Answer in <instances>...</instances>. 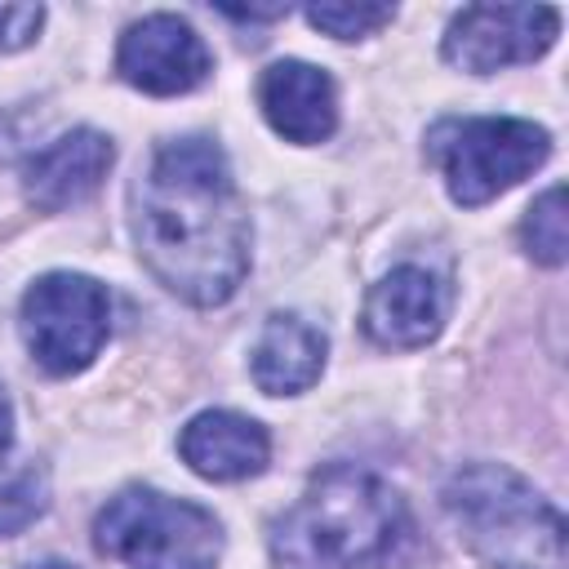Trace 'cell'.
<instances>
[{
	"instance_id": "6da1fadb",
	"label": "cell",
	"mask_w": 569,
	"mask_h": 569,
	"mask_svg": "<svg viewBox=\"0 0 569 569\" xmlns=\"http://www.w3.org/2000/svg\"><path fill=\"white\" fill-rule=\"evenodd\" d=\"M138 258L191 307L227 302L249 271V213L231 164L209 138L160 142L129 191Z\"/></svg>"
},
{
	"instance_id": "7a4b0ae2",
	"label": "cell",
	"mask_w": 569,
	"mask_h": 569,
	"mask_svg": "<svg viewBox=\"0 0 569 569\" xmlns=\"http://www.w3.org/2000/svg\"><path fill=\"white\" fill-rule=\"evenodd\" d=\"M409 538L405 498L365 467H325L302 498L271 520L276 569H373Z\"/></svg>"
},
{
	"instance_id": "3957f363",
	"label": "cell",
	"mask_w": 569,
	"mask_h": 569,
	"mask_svg": "<svg viewBox=\"0 0 569 569\" xmlns=\"http://www.w3.org/2000/svg\"><path fill=\"white\" fill-rule=\"evenodd\" d=\"M445 516L489 569H565V516L520 471L467 462L440 489Z\"/></svg>"
},
{
	"instance_id": "277c9868",
	"label": "cell",
	"mask_w": 569,
	"mask_h": 569,
	"mask_svg": "<svg viewBox=\"0 0 569 569\" xmlns=\"http://www.w3.org/2000/svg\"><path fill=\"white\" fill-rule=\"evenodd\" d=\"M93 542L129 569H213L222 556V525L200 502L133 485L98 511Z\"/></svg>"
},
{
	"instance_id": "5b68a950",
	"label": "cell",
	"mask_w": 569,
	"mask_h": 569,
	"mask_svg": "<svg viewBox=\"0 0 569 569\" xmlns=\"http://www.w3.org/2000/svg\"><path fill=\"white\" fill-rule=\"evenodd\" d=\"M431 156L445 169L449 196L476 209L529 178L551 156V133L516 116H471L440 124L431 133Z\"/></svg>"
},
{
	"instance_id": "8992f818",
	"label": "cell",
	"mask_w": 569,
	"mask_h": 569,
	"mask_svg": "<svg viewBox=\"0 0 569 569\" xmlns=\"http://www.w3.org/2000/svg\"><path fill=\"white\" fill-rule=\"evenodd\" d=\"M111 333V298L93 276L49 271L22 298V338L40 369L80 373Z\"/></svg>"
},
{
	"instance_id": "52a82bcc",
	"label": "cell",
	"mask_w": 569,
	"mask_h": 569,
	"mask_svg": "<svg viewBox=\"0 0 569 569\" xmlns=\"http://www.w3.org/2000/svg\"><path fill=\"white\" fill-rule=\"evenodd\" d=\"M556 36L560 13L551 4H467L445 31V62L471 76H489L542 58Z\"/></svg>"
},
{
	"instance_id": "ba28073f",
	"label": "cell",
	"mask_w": 569,
	"mask_h": 569,
	"mask_svg": "<svg viewBox=\"0 0 569 569\" xmlns=\"http://www.w3.org/2000/svg\"><path fill=\"white\" fill-rule=\"evenodd\" d=\"M116 71L142 93L173 98V93L204 84V76L213 71V58L187 18L147 13L133 27H124L120 49H116Z\"/></svg>"
},
{
	"instance_id": "9c48e42d",
	"label": "cell",
	"mask_w": 569,
	"mask_h": 569,
	"mask_svg": "<svg viewBox=\"0 0 569 569\" xmlns=\"http://www.w3.org/2000/svg\"><path fill=\"white\" fill-rule=\"evenodd\" d=\"M445 316H449V284L436 271L405 262L365 293L360 325L378 347L413 351L445 329Z\"/></svg>"
},
{
	"instance_id": "30bf717a",
	"label": "cell",
	"mask_w": 569,
	"mask_h": 569,
	"mask_svg": "<svg viewBox=\"0 0 569 569\" xmlns=\"http://www.w3.org/2000/svg\"><path fill=\"white\" fill-rule=\"evenodd\" d=\"M258 107L267 124L289 142H325L338 129V89L329 71L302 58H284L262 71Z\"/></svg>"
},
{
	"instance_id": "8fae6325",
	"label": "cell",
	"mask_w": 569,
	"mask_h": 569,
	"mask_svg": "<svg viewBox=\"0 0 569 569\" xmlns=\"http://www.w3.org/2000/svg\"><path fill=\"white\" fill-rule=\"evenodd\" d=\"M111 160H116V147L107 133L71 129L31 156V164L22 173V191L40 213H62L102 187Z\"/></svg>"
},
{
	"instance_id": "7c38bea8",
	"label": "cell",
	"mask_w": 569,
	"mask_h": 569,
	"mask_svg": "<svg viewBox=\"0 0 569 569\" xmlns=\"http://www.w3.org/2000/svg\"><path fill=\"white\" fill-rule=\"evenodd\" d=\"M182 462L204 480H249L267 467L271 440L267 431L231 409H204L196 413L178 436Z\"/></svg>"
},
{
	"instance_id": "4fadbf2b",
	"label": "cell",
	"mask_w": 569,
	"mask_h": 569,
	"mask_svg": "<svg viewBox=\"0 0 569 569\" xmlns=\"http://www.w3.org/2000/svg\"><path fill=\"white\" fill-rule=\"evenodd\" d=\"M325 351H329V342L316 325H307L302 316L280 311L262 325L249 369H253V382L267 396H298L320 378Z\"/></svg>"
},
{
	"instance_id": "5bb4252c",
	"label": "cell",
	"mask_w": 569,
	"mask_h": 569,
	"mask_svg": "<svg viewBox=\"0 0 569 569\" xmlns=\"http://www.w3.org/2000/svg\"><path fill=\"white\" fill-rule=\"evenodd\" d=\"M520 240H525V253L542 267H560L565 253H569V213H565V187H547L525 222H520Z\"/></svg>"
},
{
	"instance_id": "9a60e30c",
	"label": "cell",
	"mask_w": 569,
	"mask_h": 569,
	"mask_svg": "<svg viewBox=\"0 0 569 569\" xmlns=\"http://www.w3.org/2000/svg\"><path fill=\"white\" fill-rule=\"evenodd\" d=\"M49 502V480L40 467H18L0 476V538L22 533Z\"/></svg>"
},
{
	"instance_id": "2e32d148",
	"label": "cell",
	"mask_w": 569,
	"mask_h": 569,
	"mask_svg": "<svg viewBox=\"0 0 569 569\" xmlns=\"http://www.w3.org/2000/svg\"><path fill=\"white\" fill-rule=\"evenodd\" d=\"M396 18L391 4H369V0H325V4H311L307 9V22L333 40H360V36H373L378 27H387Z\"/></svg>"
},
{
	"instance_id": "e0dca14e",
	"label": "cell",
	"mask_w": 569,
	"mask_h": 569,
	"mask_svg": "<svg viewBox=\"0 0 569 569\" xmlns=\"http://www.w3.org/2000/svg\"><path fill=\"white\" fill-rule=\"evenodd\" d=\"M40 22H44L40 4H0V53L27 49L40 31Z\"/></svg>"
},
{
	"instance_id": "ac0fdd59",
	"label": "cell",
	"mask_w": 569,
	"mask_h": 569,
	"mask_svg": "<svg viewBox=\"0 0 569 569\" xmlns=\"http://www.w3.org/2000/svg\"><path fill=\"white\" fill-rule=\"evenodd\" d=\"M9 445H13V405L0 387V453H9Z\"/></svg>"
},
{
	"instance_id": "d6986e66",
	"label": "cell",
	"mask_w": 569,
	"mask_h": 569,
	"mask_svg": "<svg viewBox=\"0 0 569 569\" xmlns=\"http://www.w3.org/2000/svg\"><path fill=\"white\" fill-rule=\"evenodd\" d=\"M27 569H76V565H67V560H36V565H27Z\"/></svg>"
}]
</instances>
